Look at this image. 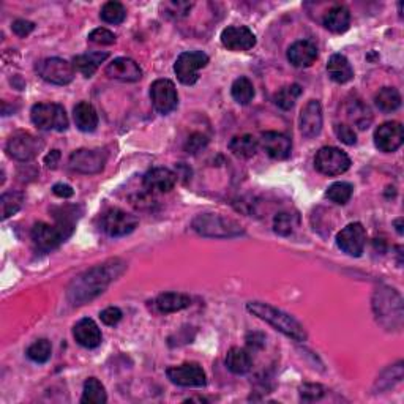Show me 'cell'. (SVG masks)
I'll use <instances>...</instances> for the list:
<instances>
[{
    "label": "cell",
    "mask_w": 404,
    "mask_h": 404,
    "mask_svg": "<svg viewBox=\"0 0 404 404\" xmlns=\"http://www.w3.org/2000/svg\"><path fill=\"white\" fill-rule=\"evenodd\" d=\"M122 266L124 264H120L119 261H111L87 270L73 281L68 291L70 300L74 302V305H83L87 300L95 298L113 283L117 275H120Z\"/></svg>",
    "instance_id": "6da1fadb"
},
{
    "label": "cell",
    "mask_w": 404,
    "mask_h": 404,
    "mask_svg": "<svg viewBox=\"0 0 404 404\" xmlns=\"http://www.w3.org/2000/svg\"><path fill=\"white\" fill-rule=\"evenodd\" d=\"M247 309L259 319L266 321L267 324H270L275 330L294 339V341L300 343L307 339V332L303 329V325L296 318H292L291 314L281 312V309L264 302H248Z\"/></svg>",
    "instance_id": "7a4b0ae2"
},
{
    "label": "cell",
    "mask_w": 404,
    "mask_h": 404,
    "mask_svg": "<svg viewBox=\"0 0 404 404\" xmlns=\"http://www.w3.org/2000/svg\"><path fill=\"white\" fill-rule=\"evenodd\" d=\"M33 125L38 130L65 131L68 128V115L62 104L57 103H38L31 111Z\"/></svg>",
    "instance_id": "3957f363"
},
{
    "label": "cell",
    "mask_w": 404,
    "mask_h": 404,
    "mask_svg": "<svg viewBox=\"0 0 404 404\" xmlns=\"http://www.w3.org/2000/svg\"><path fill=\"white\" fill-rule=\"evenodd\" d=\"M193 227L196 232L206 237H232L242 232V226L237 225L236 221L216 213L199 215L193 221Z\"/></svg>",
    "instance_id": "277c9868"
},
{
    "label": "cell",
    "mask_w": 404,
    "mask_h": 404,
    "mask_svg": "<svg viewBox=\"0 0 404 404\" xmlns=\"http://www.w3.org/2000/svg\"><path fill=\"white\" fill-rule=\"evenodd\" d=\"M209 56L202 51L181 52L174 65V72L181 84L193 86L199 79V70L206 68Z\"/></svg>",
    "instance_id": "5b68a950"
},
{
    "label": "cell",
    "mask_w": 404,
    "mask_h": 404,
    "mask_svg": "<svg viewBox=\"0 0 404 404\" xmlns=\"http://www.w3.org/2000/svg\"><path fill=\"white\" fill-rule=\"evenodd\" d=\"M314 168L321 174L335 177L349 171L350 158L338 147H322L314 156Z\"/></svg>",
    "instance_id": "8992f818"
},
{
    "label": "cell",
    "mask_w": 404,
    "mask_h": 404,
    "mask_svg": "<svg viewBox=\"0 0 404 404\" xmlns=\"http://www.w3.org/2000/svg\"><path fill=\"white\" fill-rule=\"evenodd\" d=\"M37 72L46 83L56 86H67L72 83L74 78L73 63H70L65 58L58 57L45 58V60L38 63Z\"/></svg>",
    "instance_id": "52a82bcc"
},
{
    "label": "cell",
    "mask_w": 404,
    "mask_h": 404,
    "mask_svg": "<svg viewBox=\"0 0 404 404\" xmlns=\"http://www.w3.org/2000/svg\"><path fill=\"white\" fill-rule=\"evenodd\" d=\"M43 140L31 133H16L7 143V154L17 161H31L43 150Z\"/></svg>",
    "instance_id": "ba28073f"
},
{
    "label": "cell",
    "mask_w": 404,
    "mask_h": 404,
    "mask_svg": "<svg viewBox=\"0 0 404 404\" xmlns=\"http://www.w3.org/2000/svg\"><path fill=\"white\" fill-rule=\"evenodd\" d=\"M106 160V152L102 149H79L73 152L72 156H70L68 166L72 171L79 174H98L103 171Z\"/></svg>",
    "instance_id": "9c48e42d"
},
{
    "label": "cell",
    "mask_w": 404,
    "mask_h": 404,
    "mask_svg": "<svg viewBox=\"0 0 404 404\" xmlns=\"http://www.w3.org/2000/svg\"><path fill=\"white\" fill-rule=\"evenodd\" d=\"M138 226V218L120 209H111L102 216V229L109 237H124L131 234Z\"/></svg>",
    "instance_id": "30bf717a"
},
{
    "label": "cell",
    "mask_w": 404,
    "mask_h": 404,
    "mask_svg": "<svg viewBox=\"0 0 404 404\" xmlns=\"http://www.w3.org/2000/svg\"><path fill=\"white\" fill-rule=\"evenodd\" d=\"M150 98L152 104L160 114H169L177 108L179 95L177 89L171 79H156L150 86Z\"/></svg>",
    "instance_id": "8fae6325"
},
{
    "label": "cell",
    "mask_w": 404,
    "mask_h": 404,
    "mask_svg": "<svg viewBox=\"0 0 404 404\" xmlns=\"http://www.w3.org/2000/svg\"><path fill=\"white\" fill-rule=\"evenodd\" d=\"M338 248L348 256L359 257L365 251L366 231L362 223H350L343 227L337 236Z\"/></svg>",
    "instance_id": "7c38bea8"
},
{
    "label": "cell",
    "mask_w": 404,
    "mask_h": 404,
    "mask_svg": "<svg viewBox=\"0 0 404 404\" xmlns=\"http://www.w3.org/2000/svg\"><path fill=\"white\" fill-rule=\"evenodd\" d=\"M166 376L172 384L180 387H204L207 384L206 371L197 363H184V365L168 368Z\"/></svg>",
    "instance_id": "4fadbf2b"
},
{
    "label": "cell",
    "mask_w": 404,
    "mask_h": 404,
    "mask_svg": "<svg viewBox=\"0 0 404 404\" xmlns=\"http://www.w3.org/2000/svg\"><path fill=\"white\" fill-rule=\"evenodd\" d=\"M403 139L404 131L400 122H385L374 131V145L385 154H391L400 149Z\"/></svg>",
    "instance_id": "5bb4252c"
},
{
    "label": "cell",
    "mask_w": 404,
    "mask_h": 404,
    "mask_svg": "<svg viewBox=\"0 0 404 404\" xmlns=\"http://www.w3.org/2000/svg\"><path fill=\"white\" fill-rule=\"evenodd\" d=\"M221 43L229 51H248L254 48V33L245 26H231L221 32Z\"/></svg>",
    "instance_id": "9a60e30c"
},
{
    "label": "cell",
    "mask_w": 404,
    "mask_h": 404,
    "mask_svg": "<svg viewBox=\"0 0 404 404\" xmlns=\"http://www.w3.org/2000/svg\"><path fill=\"white\" fill-rule=\"evenodd\" d=\"M259 144L266 154L273 160H286L291 155L292 143L291 139L283 133L266 131L262 133Z\"/></svg>",
    "instance_id": "2e32d148"
},
{
    "label": "cell",
    "mask_w": 404,
    "mask_h": 404,
    "mask_svg": "<svg viewBox=\"0 0 404 404\" xmlns=\"http://www.w3.org/2000/svg\"><path fill=\"white\" fill-rule=\"evenodd\" d=\"M324 115L318 99H309L300 113V131L305 138H316L322 130Z\"/></svg>",
    "instance_id": "e0dca14e"
},
{
    "label": "cell",
    "mask_w": 404,
    "mask_h": 404,
    "mask_svg": "<svg viewBox=\"0 0 404 404\" xmlns=\"http://www.w3.org/2000/svg\"><path fill=\"white\" fill-rule=\"evenodd\" d=\"M104 73L111 79L122 81V83H136V81L143 78V70H140V67L136 62L131 60V58L127 57L114 58L106 67V70H104Z\"/></svg>",
    "instance_id": "ac0fdd59"
},
{
    "label": "cell",
    "mask_w": 404,
    "mask_h": 404,
    "mask_svg": "<svg viewBox=\"0 0 404 404\" xmlns=\"http://www.w3.org/2000/svg\"><path fill=\"white\" fill-rule=\"evenodd\" d=\"M143 184L150 193H168L177 184V174L168 168H154L145 172Z\"/></svg>",
    "instance_id": "d6986e66"
},
{
    "label": "cell",
    "mask_w": 404,
    "mask_h": 404,
    "mask_svg": "<svg viewBox=\"0 0 404 404\" xmlns=\"http://www.w3.org/2000/svg\"><path fill=\"white\" fill-rule=\"evenodd\" d=\"M32 240L38 250L51 251L56 250L65 240V236L57 226H51L40 221L32 227Z\"/></svg>",
    "instance_id": "ffe728a7"
},
{
    "label": "cell",
    "mask_w": 404,
    "mask_h": 404,
    "mask_svg": "<svg viewBox=\"0 0 404 404\" xmlns=\"http://www.w3.org/2000/svg\"><path fill=\"white\" fill-rule=\"evenodd\" d=\"M74 339L86 349H95L102 344V330L90 318L81 319L73 329Z\"/></svg>",
    "instance_id": "44dd1931"
},
{
    "label": "cell",
    "mask_w": 404,
    "mask_h": 404,
    "mask_svg": "<svg viewBox=\"0 0 404 404\" xmlns=\"http://www.w3.org/2000/svg\"><path fill=\"white\" fill-rule=\"evenodd\" d=\"M316 58H318V48H316L314 43L308 42V40L296 42L288 49V60L296 68L312 67Z\"/></svg>",
    "instance_id": "7402d4cb"
},
{
    "label": "cell",
    "mask_w": 404,
    "mask_h": 404,
    "mask_svg": "<svg viewBox=\"0 0 404 404\" xmlns=\"http://www.w3.org/2000/svg\"><path fill=\"white\" fill-rule=\"evenodd\" d=\"M327 73L337 84H346L354 78V70L343 54H333L327 63Z\"/></svg>",
    "instance_id": "603a6c76"
},
{
    "label": "cell",
    "mask_w": 404,
    "mask_h": 404,
    "mask_svg": "<svg viewBox=\"0 0 404 404\" xmlns=\"http://www.w3.org/2000/svg\"><path fill=\"white\" fill-rule=\"evenodd\" d=\"M73 117H74V124L79 128L81 131L84 133H92L97 130L98 127V114L95 108L92 106L90 103L81 102L74 106L73 109Z\"/></svg>",
    "instance_id": "cb8c5ba5"
},
{
    "label": "cell",
    "mask_w": 404,
    "mask_h": 404,
    "mask_svg": "<svg viewBox=\"0 0 404 404\" xmlns=\"http://www.w3.org/2000/svg\"><path fill=\"white\" fill-rule=\"evenodd\" d=\"M324 27L333 33H344L350 26V13L343 5L330 8L324 16Z\"/></svg>",
    "instance_id": "d4e9b609"
},
{
    "label": "cell",
    "mask_w": 404,
    "mask_h": 404,
    "mask_svg": "<svg viewBox=\"0 0 404 404\" xmlns=\"http://www.w3.org/2000/svg\"><path fill=\"white\" fill-rule=\"evenodd\" d=\"M191 305V298L185 294H179V292H165V294L158 296L155 300V307L160 313L169 314L180 312Z\"/></svg>",
    "instance_id": "484cf974"
},
{
    "label": "cell",
    "mask_w": 404,
    "mask_h": 404,
    "mask_svg": "<svg viewBox=\"0 0 404 404\" xmlns=\"http://www.w3.org/2000/svg\"><path fill=\"white\" fill-rule=\"evenodd\" d=\"M108 58V52H89V54H81L73 58V67L76 72L84 74L86 78H92L98 67Z\"/></svg>",
    "instance_id": "4316f807"
},
{
    "label": "cell",
    "mask_w": 404,
    "mask_h": 404,
    "mask_svg": "<svg viewBox=\"0 0 404 404\" xmlns=\"http://www.w3.org/2000/svg\"><path fill=\"white\" fill-rule=\"evenodd\" d=\"M251 355L242 348H231L226 355L227 370L234 374H247L251 370Z\"/></svg>",
    "instance_id": "83f0119b"
},
{
    "label": "cell",
    "mask_w": 404,
    "mask_h": 404,
    "mask_svg": "<svg viewBox=\"0 0 404 404\" xmlns=\"http://www.w3.org/2000/svg\"><path fill=\"white\" fill-rule=\"evenodd\" d=\"M259 143L253 134H242V136L232 138L229 143V150L239 158H251L256 155Z\"/></svg>",
    "instance_id": "f1b7e54d"
},
{
    "label": "cell",
    "mask_w": 404,
    "mask_h": 404,
    "mask_svg": "<svg viewBox=\"0 0 404 404\" xmlns=\"http://www.w3.org/2000/svg\"><path fill=\"white\" fill-rule=\"evenodd\" d=\"M374 103L382 113H395L401 106V95L395 87H382L374 95Z\"/></svg>",
    "instance_id": "f546056e"
},
{
    "label": "cell",
    "mask_w": 404,
    "mask_h": 404,
    "mask_svg": "<svg viewBox=\"0 0 404 404\" xmlns=\"http://www.w3.org/2000/svg\"><path fill=\"white\" fill-rule=\"evenodd\" d=\"M108 401L106 389L97 378H89L84 382V391L81 403L83 404H103Z\"/></svg>",
    "instance_id": "4dcf8cb0"
},
{
    "label": "cell",
    "mask_w": 404,
    "mask_h": 404,
    "mask_svg": "<svg viewBox=\"0 0 404 404\" xmlns=\"http://www.w3.org/2000/svg\"><path fill=\"white\" fill-rule=\"evenodd\" d=\"M231 95L239 104H248L254 98V87L248 78H239L231 87Z\"/></svg>",
    "instance_id": "1f68e13d"
},
{
    "label": "cell",
    "mask_w": 404,
    "mask_h": 404,
    "mask_svg": "<svg viewBox=\"0 0 404 404\" xmlns=\"http://www.w3.org/2000/svg\"><path fill=\"white\" fill-rule=\"evenodd\" d=\"M302 95V87L298 84H291V86H286L281 89L277 95H275V104H277L278 108L284 109V111H289L294 108V104L297 102V98Z\"/></svg>",
    "instance_id": "d6a6232c"
},
{
    "label": "cell",
    "mask_w": 404,
    "mask_h": 404,
    "mask_svg": "<svg viewBox=\"0 0 404 404\" xmlns=\"http://www.w3.org/2000/svg\"><path fill=\"white\" fill-rule=\"evenodd\" d=\"M354 193V186L349 184V181H337L329 186L327 190L325 196L330 199L332 202L338 204V206H344V204L349 202V199L353 197Z\"/></svg>",
    "instance_id": "836d02e7"
},
{
    "label": "cell",
    "mask_w": 404,
    "mask_h": 404,
    "mask_svg": "<svg viewBox=\"0 0 404 404\" xmlns=\"http://www.w3.org/2000/svg\"><path fill=\"white\" fill-rule=\"evenodd\" d=\"M22 202H24V195H22V193L19 191L3 193L2 199H0V204H2V218L8 220L10 216L19 212Z\"/></svg>",
    "instance_id": "e575fe53"
},
{
    "label": "cell",
    "mask_w": 404,
    "mask_h": 404,
    "mask_svg": "<svg viewBox=\"0 0 404 404\" xmlns=\"http://www.w3.org/2000/svg\"><path fill=\"white\" fill-rule=\"evenodd\" d=\"M348 113H349L350 122H354V124L360 128V130H365V128H368V125H370L371 120H373L371 111L360 102H354L353 104H350Z\"/></svg>",
    "instance_id": "d590c367"
},
{
    "label": "cell",
    "mask_w": 404,
    "mask_h": 404,
    "mask_svg": "<svg viewBox=\"0 0 404 404\" xmlns=\"http://www.w3.org/2000/svg\"><path fill=\"white\" fill-rule=\"evenodd\" d=\"M102 19L108 24H120L125 21L127 10L120 2H106L102 8Z\"/></svg>",
    "instance_id": "8d00e7d4"
},
{
    "label": "cell",
    "mask_w": 404,
    "mask_h": 404,
    "mask_svg": "<svg viewBox=\"0 0 404 404\" xmlns=\"http://www.w3.org/2000/svg\"><path fill=\"white\" fill-rule=\"evenodd\" d=\"M52 346L48 339H38L27 349V357L35 363H46L51 359Z\"/></svg>",
    "instance_id": "74e56055"
},
{
    "label": "cell",
    "mask_w": 404,
    "mask_h": 404,
    "mask_svg": "<svg viewBox=\"0 0 404 404\" xmlns=\"http://www.w3.org/2000/svg\"><path fill=\"white\" fill-rule=\"evenodd\" d=\"M296 221L297 220L294 215L286 213V212L278 213L273 220V229L275 232L280 234V236H289V234L294 231Z\"/></svg>",
    "instance_id": "f35d334b"
},
{
    "label": "cell",
    "mask_w": 404,
    "mask_h": 404,
    "mask_svg": "<svg viewBox=\"0 0 404 404\" xmlns=\"http://www.w3.org/2000/svg\"><path fill=\"white\" fill-rule=\"evenodd\" d=\"M193 7V3L188 2H166L163 3V8H165L166 16L171 17H184L190 13V10Z\"/></svg>",
    "instance_id": "ab89813d"
},
{
    "label": "cell",
    "mask_w": 404,
    "mask_h": 404,
    "mask_svg": "<svg viewBox=\"0 0 404 404\" xmlns=\"http://www.w3.org/2000/svg\"><path fill=\"white\" fill-rule=\"evenodd\" d=\"M89 42L92 43H95V45H114L115 43V35L108 31V29H104V27H99V29H95V31H92L90 35H89Z\"/></svg>",
    "instance_id": "60d3db41"
},
{
    "label": "cell",
    "mask_w": 404,
    "mask_h": 404,
    "mask_svg": "<svg viewBox=\"0 0 404 404\" xmlns=\"http://www.w3.org/2000/svg\"><path fill=\"white\" fill-rule=\"evenodd\" d=\"M335 134H337V138L341 140V143H344L346 145H354L357 143V134L355 131L350 128L349 125L346 124H337L335 128Z\"/></svg>",
    "instance_id": "b9f144b4"
},
{
    "label": "cell",
    "mask_w": 404,
    "mask_h": 404,
    "mask_svg": "<svg viewBox=\"0 0 404 404\" xmlns=\"http://www.w3.org/2000/svg\"><path fill=\"white\" fill-rule=\"evenodd\" d=\"M207 143H209V139L204 136L202 133H193L191 136L186 139L185 150L188 152V154H197L199 150L206 147Z\"/></svg>",
    "instance_id": "7bdbcfd3"
},
{
    "label": "cell",
    "mask_w": 404,
    "mask_h": 404,
    "mask_svg": "<svg viewBox=\"0 0 404 404\" xmlns=\"http://www.w3.org/2000/svg\"><path fill=\"white\" fill-rule=\"evenodd\" d=\"M122 312L117 307H109L106 309H103L102 314H99V318H102V322L106 325H115L119 324L120 319H122Z\"/></svg>",
    "instance_id": "ee69618b"
},
{
    "label": "cell",
    "mask_w": 404,
    "mask_h": 404,
    "mask_svg": "<svg viewBox=\"0 0 404 404\" xmlns=\"http://www.w3.org/2000/svg\"><path fill=\"white\" fill-rule=\"evenodd\" d=\"M322 394H324V389H322L319 384H305L300 389V395L303 400H307V401L319 400Z\"/></svg>",
    "instance_id": "f6af8a7d"
},
{
    "label": "cell",
    "mask_w": 404,
    "mask_h": 404,
    "mask_svg": "<svg viewBox=\"0 0 404 404\" xmlns=\"http://www.w3.org/2000/svg\"><path fill=\"white\" fill-rule=\"evenodd\" d=\"M11 29H13V32L17 35V37L24 38V37H27L29 33L33 32L35 24L31 21H26V19H17V21L13 22V26H11Z\"/></svg>",
    "instance_id": "bcb514c9"
},
{
    "label": "cell",
    "mask_w": 404,
    "mask_h": 404,
    "mask_svg": "<svg viewBox=\"0 0 404 404\" xmlns=\"http://www.w3.org/2000/svg\"><path fill=\"white\" fill-rule=\"evenodd\" d=\"M52 193H54L57 197H62V199H68L74 195L72 186L67 184H56L54 188H52Z\"/></svg>",
    "instance_id": "7dc6e473"
},
{
    "label": "cell",
    "mask_w": 404,
    "mask_h": 404,
    "mask_svg": "<svg viewBox=\"0 0 404 404\" xmlns=\"http://www.w3.org/2000/svg\"><path fill=\"white\" fill-rule=\"evenodd\" d=\"M58 161H60V152L58 150H51L45 158V165L48 166L49 169H56L58 165Z\"/></svg>",
    "instance_id": "c3c4849f"
},
{
    "label": "cell",
    "mask_w": 404,
    "mask_h": 404,
    "mask_svg": "<svg viewBox=\"0 0 404 404\" xmlns=\"http://www.w3.org/2000/svg\"><path fill=\"white\" fill-rule=\"evenodd\" d=\"M401 223H403V218H398V220H395V226H396V231H398V234H403V227H401Z\"/></svg>",
    "instance_id": "681fc988"
},
{
    "label": "cell",
    "mask_w": 404,
    "mask_h": 404,
    "mask_svg": "<svg viewBox=\"0 0 404 404\" xmlns=\"http://www.w3.org/2000/svg\"><path fill=\"white\" fill-rule=\"evenodd\" d=\"M186 401H199V403H206V400L204 398H190V400H186Z\"/></svg>",
    "instance_id": "f907efd6"
}]
</instances>
